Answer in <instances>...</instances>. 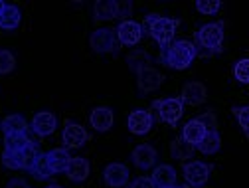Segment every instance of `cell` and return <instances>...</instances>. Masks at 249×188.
<instances>
[{"label": "cell", "instance_id": "6da1fadb", "mask_svg": "<svg viewBox=\"0 0 249 188\" xmlns=\"http://www.w3.org/2000/svg\"><path fill=\"white\" fill-rule=\"evenodd\" d=\"M224 26H226L224 22H210L198 30L194 36V46L198 50V56L210 57L224 50V38H226Z\"/></svg>", "mask_w": 249, "mask_h": 188}, {"label": "cell", "instance_id": "7a4b0ae2", "mask_svg": "<svg viewBox=\"0 0 249 188\" xmlns=\"http://www.w3.org/2000/svg\"><path fill=\"white\" fill-rule=\"evenodd\" d=\"M198 50L190 40H176L164 52H160V61L172 70H188L196 59Z\"/></svg>", "mask_w": 249, "mask_h": 188}, {"label": "cell", "instance_id": "3957f363", "mask_svg": "<svg viewBox=\"0 0 249 188\" xmlns=\"http://www.w3.org/2000/svg\"><path fill=\"white\" fill-rule=\"evenodd\" d=\"M178 26H180L178 18H168V16H159V14H148L144 20L146 32L160 46V52H164L174 42V34Z\"/></svg>", "mask_w": 249, "mask_h": 188}, {"label": "cell", "instance_id": "277c9868", "mask_svg": "<svg viewBox=\"0 0 249 188\" xmlns=\"http://www.w3.org/2000/svg\"><path fill=\"white\" fill-rule=\"evenodd\" d=\"M38 152H40V149H38V145L32 141L26 149H22V150H16V152H10V150H4V154H2V165L6 167V169H22V170H32V167H34V163H36V159H38Z\"/></svg>", "mask_w": 249, "mask_h": 188}, {"label": "cell", "instance_id": "5b68a950", "mask_svg": "<svg viewBox=\"0 0 249 188\" xmlns=\"http://www.w3.org/2000/svg\"><path fill=\"white\" fill-rule=\"evenodd\" d=\"M154 109V113L159 111V117L170 125V127H174V125L182 119L184 115V103L180 97H166V99H157V101H152L150 105Z\"/></svg>", "mask_w": 249, "mask_h": 188}, {"label": "cell", "instance_id": "8992f818", "mask_svg": "<svg viewBox=\"0 0 249 188\" xmlns=\"http://www.w3.org/2000/svg\"><path fill=\"white\" fill-rule=\"evenodd\" d=\"M91 50L97 54H113L119 50V38L117 32L111 28H97L89 38Z\"/></svg>", "mask_w": 249, "mask_h": 188}, {"label": "cell", "instance_id": "52a82bcc", "mask_svg": "<svg viewBox=\"0 0 249 188\" xmlns=\"http://www.w3.org/2000/svg\"><path fill=\"white\" fill-rule=\"evenodd\" d=\"M182 172H184L186 182H188L192 188H204L208 178H210L212 167L206 163H200V161H188V163H184Z\"/></svg>", "mask_w": 249, "mask_h": 188}, {"label": "cell", "instance_id": "ba28073f", "mask_svg": "<svg viewBox=\"0 0 249 188\" xmlns=\"http://www.w3.org/2000/svg\"><path fill=\"white\" fill-rule=\"evenodd\" d=\"M115 32H117V38H119L121 46H137L144 36V28L139 22L124 20L115 28Z\"/></svg>", "mask_w": 249, "mask_h": 188}, {"label": "cell", "instance_id": "9c48e42d", "mask_svg": "<svg viewBox=\"0 0 249 188\" xmlns=\"http://www.w3.org/2000/svg\"><path fill=\"white\" fill-rule=\"evenodd\" d=\"M152 125H154V115L148 109H137L127 119V127L133 135H146L152 129Z\"/></svg>", "mask_w": 249, "mask_h": 188}, {"label": "cell", "instance_id": "30bf717a", "mask_svg": "<svg viewBox=\"0 0 249 188\" xmlns=\"http://www.w3.org/2000/svg\"><path fill=\"white\" fill-rule=\"evenodd\" d=\"M157 156H159V154H157V149H154L152 145H148V143L137 145V147L133 149V152H131V159H133L135 167L141 169V170L152 169L154 163H157Z\"/></svg>", "mask_w": 249, "mask_h": 188}, {"label": "cell", "instance_id": "8fae6325", "mask_svg": "<svg viewBox=\"0 0 249 188\" xmlns=\"http://www.w3.org/2000/svg\"><path fill=\"white\" fill-rule=\"evenodd\" d=\"M64 145L66 149H79L89 141V133L81 127V125L73 123V121H66V127H64Z\"/></svg>", "mask_w": 249, "mask_h": 188}, {"label": "cell", "instance_id": "7c38bea8", "mask_svg": "<svg viewBox=\"0 0 249 188\" xmlns=\"http://www.w3.org/2000/svg\"><path fill=\"white\" fill-rule=\"evenodd\" d=\"M164 77L160 72H157L154 68L146 66L137 74V85L141 89V93H150V91H157L162 85Z\"/></svg>", "mask_w": 249, "mask_h": 188}, {"label": "cell", "instance_id": "4fadbf2b", "mask_svg": "<svg viewBox=\"0 0 249 188\" xmlns=\"http://www.w3.org/2000/svg\"><path fill=\"white\" fill-rule=\"evenodd\" d=\"M103 178H105L107 186L123 188V186H127V182H129V169L124 165H121V163H111V165L105 167Z\"/></svg>", "mask_w": 249, "mask_h": 188}, {"label": "cell", "instance_id": "5bb4252c", "mask_svg": "<svg viewBox=\"0 0 249 188\" xmlns=\"http://www.w3.org/2000/svg\"><path fill=\"white\" fill-rule=\"evenodd\" d=\"M208 97V89L204 83L200 81H188L182 87V103H188V105H202Z\"/></svg>", "mask_w": 249, "mask_h": 188}, {"label": "cell", "instance_id": "9a60e30c", "mask_svg": "<svg viewBox=\"0 0 249 188\" xmlns=\"http://www.w3.org/2000/svg\"><path fill=\"white\" fill-rule=\"evenodd\" d=\"M206 133H208V127H206V125L196 117V119H192V121H188V123L184 125V129H182V139L188 143V145H192V147H198V145L204 141Z\"/></svg>", "mask_w": 249, "mask_h": 188}, {"label": "cell", "instance_id": "2e32d148", "mask_svg": "<svg viewBox=\"0 0 249 188\" xmlns=\"http://www.w3.org/2000/svg\"><path fill=\"white\" fill-rule=\"evenodd\" d=\"M57 127V121H55V115L50 113V111H40L34 115L32 119V131L40 137H50Z\"/></svg>", "mask_w": 249, "mask_h": 188}, {"label": "cell", "instance_id": "e0dca14e", "mask_svg": "<svg viewBox=\"0 0 249 188\" xmlns=\"http://www.w3.org/2000/svg\"><path fill=\"white\" fill-rule=\"evenodd\" d=\"M113 121H115V117L109 107H95L89 115V123L93 125V129L101 131V133H105L113 127Z\"/></svg>", "mask_w": 249, "mask_h": 188}, {"label": "cell", "instance_id": "ac0fdd59", "mask_svg": "<svg viewBox=\"0 0 249 188\" xmlns=\"http://www.w3.org/2000/svg\"><path fill=\"white\" fill-rule=\"evenodd\" d=\"M152 182L157 188H170L176 186V170L170 165H159L152 172Z\"/></svg>", "mask_w": 249, "mask_h": 188}, {"label": "cell", "instance_id": "d6986e66", "mask_svg": "<svg viewBox=\"0 0 249 188\" xmlns=\"http://www.w3.org/2000/svg\"><path fill=\"white\" fill-rule=\"evenodd\" d=\"M46 154H48V165H50V169L53 170V174H55V172H66V170H68V165H70V161H71L68 149L57 147V149H52V150L46 152Z\"/></svg>", "mask_w": 249, "mask_h": 188}, {"label": "cell", "instance_id": "ffe728a7", "mask_svg": "<svg viewBox=\"0 0 249 188\" xmlns=\"http://www.w3.org/2000/svg\"><path fill=\"white\" fill-rule=\"evenodd\" d=\"M66 174L73 182H83L89 176V161L83 159V156H73V159L70 161V165H68Z\"/></svg>", "mask_w": 249, "mask_h": 188}, {"label": "cell", "instance_id": "44dd1931", "mask_svg": "<svg viewBox=\"0 0 249 188\" xmlns=\"http://www.w3.org/2000/svg\"><path fill=\"white\" fill-rule=\"evenodd\" d=\"M93 14H95L97 22H107L117 18V2L115 0H97L93 4Z\"/></svg>", "mask_w": 249, "mask_h": 188}, {"label": "cell", "instance_id": "7402d4cb", "mask_svg": "<svg viewBox=\"0 0 249 188\" xmlns=\"http://www.w3.org/2000/svg\"><path fill=\"white\" fill-rule=\"evenodd\" d=\"M20 18H22V14H20V10H18V6H14V4H6V8H4V12L0 14V28L2 30H16L18 28V24H20Z\"/></svg>", "mask_w": 249, "mask_h": 188}, {"label": "cell", "instance_id": "603a6c76", "mask_svg": "<svg viewBox=\"0 0 249 188\" xmlns=\"http://www.w3.org/2000/svg\"><path fill=\"white\" fill-rule=\"evenodd\" d=\"M220 149H222V137H220V133H217V129L208 131L204 141L198 145V150L204 152V154H215Z\"/></svg>", "mask_w": 249, "mask_h": 188}, {"label": "cell", "instance_id": "cb8c5ba5", "mask_svg": "<svg viewBox=\"0 0 249 188\" xmlns=\"http://www.w3.org/2000/svg\"><path fill=\"white\" fill-rule=\"evenodd\" d=\"M30 143H32V139H30L28 133H8V135H4V150H10V152L22 150Z\"/></svg>", "mask_w": 249, "mask_h": 188}, {"label": "cell", "instance_id": "d4e9b609", "mask_svg": "<svg viewBox=\"0 0 249 188\" xmlns=\"http://www.w3.org/2000/svg\"><path fill=\"white\" fill-rule=\"evenodd\" d=\"M28 129H30V125L22 115H8L2 121L4 135H8V133H28Z\"/></svg>", "mask_w": 249, "mask_h": 188}, {"label": "cell", "instance_id": "484cf974", "mask_svg": "<svg viewBox=\"0 0 249 188\" xmlns=\"http://www.w3.org/2000/svg\"><path fill=\"white\" fill-rule=\"evenodd\" d=\"M170 154L174 156L176 161H188L190 156L194 154V147L188 145L182 137H176V139L170 143Z\"/></svg>", "mask_w": 249, "mask_h": 188}, {"label": "cell", "instance_id": "4316f807", "mask_svg": "<svg viewBox=\"0 0 249 188\" xmlns=\"http://www.w3.org/2000/svg\"><path fill=\"white\" fill-rule=\"evenodd\" d=\"M30 172L34 174L36 180H46V178H50L53 174V170L48 165V154L46 152H38V159H36V163H34V167H32Z\"/></svg>", "mask_w": 249, "mask_h": 188}, {"label": "cell", "instance_id": "83f0119b", "mask_svg": "<svg viewBox=\"0 0 249 188\" xmlns=\"http://www.w3.org/2000/svg\"><path fill=\"white\" fill-rule=\"evenodd\" d=\"M148 61H150V57H148V54H146L144 50H135V52H131V54L127 56V64H129V68H131L135 74H139L142 68H146Z\"/></svg>", "mask_w": 249, "mask_h": 188}, {"label": "cell", "instance_id": "f1b7e54d", "mask_svg": "<svg viewBox=\"0 0 249 188\" xmlns=\"http://www.w3.org/2000/svg\"><path fill=\"white\" fill-rule=\"evenodd\" d=\"M16 68V57L8 50H0V75H6Z\"/></svg>", "mask_w": 249, "mask_h": 188}, {"label": "cell", "instance_id": "f546056e", "mask_svg": "<svg viewBox=\"0 0 249 188\" xmlns=\"http://www.w3.org/2000/svg\"><path fill=\"white\" fill-rule=\"evenodd\" d=\"M233 77L241 83H249V57L239 59L233 66Z\"/></svg>", "mask_w": 249, "mask_h": 188}, {"label": "cell", "instance_id": "4dcf8cb0", "mask_svg": "<svg viewBox=\"0 0 249 188\" xmlns=\"http://www.w3.org/2000/svg\"><path fill=\"white\" fill-rule=\"evenodd\" d=\"M231 111H233V115L237 117V121H239V125H241V129H243L245 137H249V105L233 107Z\"/></svg>", "mask_w": 249, "mask_h": 188}, {"label": "cell", "instance_id": "1f68e13d", "mask_svg": "<svg viewBox=\"0 0 249 188\" xmlns=\"http://www.w3.org/2000/svg\"><path fill=\"white\" fill-rule=\"evenodd\" d=\"M194 6L200 14H217L222 8V2H217V0H212V2H208V0H200V2H196Z\"/></svg>", "mask_w": 249, "mask_h": 188}, {"label": "cell", "instance_id": "d6a6232c", "mask_svg": "<svg viewBox=\"0 0 249 188\" xmlns=\"http://www.w3.org/2000/svg\"><path fill=\"white\" fill-rule=\"evenodd\" d=\"M133 14V2H117V18H121V22H124Z\"/></svg>", "mask_w": 249, "mask_h": 188}, {"label": "cell", "instance_id": "836d02e7", "mask_svg": "<svg viewBox=\"0 0 249 188\" xmlns=\"http://www.w3.org/2000/svg\"><path fill=\"white\" fill-rule=\"evenodd\" d=\"M131 188H157L150 176H139L131 182Z\"/></svg>", "mask_w": 249, "mask_h": 188}, {"label": "cell", "instance_id": "e575fe53", "mask_svg": "<svg viewBox=\"0 0 249 188\" xmlns=\"http://www.w3.org/2000/svg\"><path fill=\"white\" fill-rule=\"evenodd\" d=\"M198 119H200V121L206 125V127H208V131H212V129H217V127H215L217 123H215V115H213V113H204V115H200Z\"/></svg>", "mask_w": 249, "mask_h": 188}, {"label": "cell", "instance_id": "d590c367", "mask_svg": "<svg viewBox=\"0 0 249 188\" xmlns=\"http://www.w3.org/2000/svg\"><path fill=\"white\" fill-rule=\"evenodd\" d=\"M6 188H30V184H28L24 178H12V180L6 184Z\"/></svg>", "mask_w": 249, "mask_h": 188}, {"label": "cell", "instance_id": "8d00e7d4", "mask_svg": "<svg viewBox=\"0 0 249 188\" xmlns=\"http://www.w3.org/2000/svg\"><path fill=\"white\" fill-rule=\"evenodd\" d=\"M4 8H6V4L2 2V0H0V14H2V12H4Z\"/></svg>", "mask_w": 249, "mask_h": 188}, {"label": "cell", "instance_id": "74e56055", "mask_svg": "<svg viewBox=\"0 0 249 188\" xmlns=\"http://www.w3.org/2000/svg\"><path fill=\"white\" fill-rule=\"evenodd\" d=\"M46 188H64V186H59V184H50V186H46Z\"/></svg>", "mask_w": 249, "mask_h": 188}, {"label": "cell", "instance_id": "f35d334b", "mask_svg": "<svg viewBox=\"0 0 249 188\" xmlns=\"http://www.w3.org/2000/svg\"><path fill=\"white\" fill-rule=\"evenodd\" d=\"M170 188H184V186H178V184H176V186H170Z\"/></svg>", "mask_w": 249, "mask_h": 188}, {"label": "cell", "instance_id": "ab89813d", "mask_svg": "<svg viewBox=\"0 0 249 188\" xmlns=\"http://www.w3.org/2000/svg\"><path fill=\"white\" fill-rule=\"evenodd\" d=\"M0 131H2V121H0Z\"/></svg>", "mask_w": 249, "mask_h": 188}]
</instances>
